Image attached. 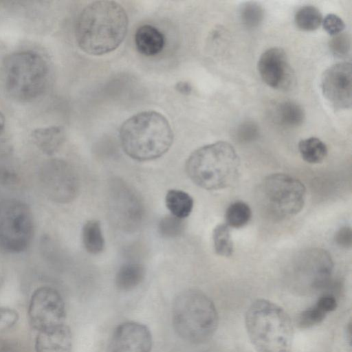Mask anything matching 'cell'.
I'll use <instances>...</instances> for the list:
<instances>
[{
  "label": "cell",
  "mask_w": 352,
  "mask_h": 352,
  "mask_svg": "<svg viewBox=\"0 0 352 352\" xmlns=\"http://www.w3.org/2000/svg\"><path fill=\"white\" fill-rule=\"evenodd\" d=\"M128 24L127 14L120 3L110 0L95 1L87 5L78 17L76 40L87 54L103 55L122 43Z\"/></svg>",
  "instance_id": "obj_1"
},
{
  "label": "cell",
  "mask_w": 352,
  "mask_h": 352,
  "mask_svg": "<svg viewBox=\"0 0 352 352\" xmlns=\"http://www.w3.org/2000/svg\"><path fill=\"white\" fill-rule=\"evenodd\" d=\"M120 139L124 151L130 157L149 161L162 156L169 150L173 142V132L162 114L145 111L123 122Z\"/></svg>",
  "instance_id": "obj_2"
},
{
  "label": "cell",
  "mask_w": 352,
  "mask_h": 352,
  "mask_svg": "<svg viewBox=\"0 0 352 352\" xmlns=\"http://www.w3.org/2000/svg\"><path fill=\"white\" fill-rule=\"evenodd\" d=\"M245 325L258 352H292L294 329L287 313L279 305L258 299L248 307Z\"/></svg>",
  "instance_id": "obj_3"
},
{
  "label": "cell",
  "mask_w": 352,
  "mask_h": 352,
  "mask_svg": "<svg viewBox=\"0 0 352 352\" xmlns=\"http://www.w3.org/2000/svg\"><path fill=\"white\" fill-rule=\"evenodd\" d=\"M240 160L234 147L226 142L201 146L188 157L186 170L198 186L209 190L226 188L239 177Z\"/></svg>",
  "instance_id": "obj_4"
},
{
  "label": "cell",
  "mask_w": 352,
  "mask_h": 352,
  "mask_svg": "<svg viewBox=\"0 0 352 352\" xmlns=\"http://www.w3.org/2000/svg\"><path fill=\"white\" fill-rule=\"evenodd\" d=\"M177 335L188 342L202 344L214 335L219 316L211 299L202 292L188 289L175 298L172 313Z\"/></svg>",
  "instance_id": "obj_5"
},
{
  "label": "cell",
  "mask_w": 352,
  "mask_h": 352,
  "mask_svg": "<svg viewBox=\"0 0 352 352\" xmlns=\"http://www.w3.org/2000/svg\"><path fill=\"white\" fill-rule=\"evenodd\" d=\"M2 80L8 94L21 102L32 101L41 96L50 79L48 63L40 54L24 50L5 58Z\"/></svg>",
  "instance_id": "obj_6"
},
{
  "label": "cell",
  "mask_w": 352,
  "mask_h": 352,
  "mask_svg": "<svg viewBox=\"0 0 352 352\" xmlns=\"http://www.w3.org/2000/svg\"><path fill=\"white\" fill-rule=\"evenodd\" d=\"M258 198L264 209L273 217H293L302 209L306 188L298 179L283 173L266 177L258 188Z\"/></svg>",
  "instance_id": "obj_7"
},
{
  "label": "cell",
  "mask_w": 352,
  "mask_h": 352,
  "mask_svg": "<svg viewBox=\"0 0 352 352\" xmlns=\"http://www.w3.org/2000/svg\"><path fill=\"white\" fill-rule=\"evenodd\" d=\"M34 220L30 207L16 199L0 201V248L9 253H21L30 245Z\"/></svg>",
  "instance_id": "obj_8"
},
{
  "label": "cell",
  "mask_w": 352,
  "mask_h": 352,
  "mask_svg": "<svg viewBox=\"0 0 352 352\" xmlns=\"http://www.w3.org/2000/svg\"><path fill=\"white\" fill-rule=\"evenodd\" d=\"M28 315L30 325L37 332L66 324V310L63 297L56 289L49 286L40 287L32 293Z\"/></svg>",
  "instance_id": "obj_9"
},
{
  "label": "cell",
  "mask_w": 352,
  "mask_h": 352,
  "mask_svg": "<svg viewBox=\"0 0 352 352\" xmlns=\"http://www.w3.org/2000/svg\"><path fill=\"white\" fill-rule=\"evenodd\" d=\"M42 186L53 201L68 203L78 195L80 182L76 170L60 160L50 162L40 173Z\"/></svg>",
  "instance_id": "obj_10"
},
{
  "label": "cell",
  "mask_w": 352,
  "mask_h": 352,
  "mask_svg": "<svg viewBox=\"0 0 352 352\" xmlns=\"http://www.w3.org/2000/svg\"><path fill=\"white\" fill-rule=\"evenodd\" d=\"M351 65L342 62L329 67L321 80L322 93L336 109H349L352 100Z\"/></svg>",
  "instance_id": "obj_11"
},
{
  "label": "cell",
  "mask_w": 352,
  "mask_h": 352,
  "mask_svg": "<svg viewBox=\"0 0 352 352\" xmlns=\"http://www.w3.org/2000/svg\"><path fill=\"white\" fill-rule=\"evenodd\" d=\"M258 70L263 82L274 89H286L292 84L293 72L285 52L280 47L270 48L261 54Z\"/></svg>",
  "instance_id": "obj_12"
},
{
  "label": "cell",
  "mask_w": 352,
  "mask_h": 352,
  "mask_svg": "<svg viewBox=\"0 0 352 352\" xmlns=\"http://www.w3.org/2000/svg\"><path fill=\"white\" fill-rule=\"evenodd\" d=\"M152 335L143 324L130 321L118 325L111 338L108 352H151Z\"/></svg>",
  "instance_id": "obj_13"
},
{
  "label": "cell",
  "mask_w": 352,
  "mask_h": 352,
  "mask_svg": "<svg viewBox=\"0 0 352 352\" xmlns=\"http://www.w3.org/2000/svg\"><path fill=\"white\" fill-rule=\"evenodd\" d=\"M115 184L111 195L113 215L122 228H135L142 220V202L126 185L120 182Z\"/></svg>",
  "instance_id": "obj_14"
},
{
  "label": "cell",
  "mask_w": 352,
  "mask_h": 352,
  "mask_svg": "<svg viewBox=\"0 0 352 352\" xmlns=\"http://www.w3.org/2000/svg\"><path fill=\"white\" fill-rule=\"evenodd\" d=\"M72 345V332L66 324L38 332L34 342L36 352H71Z\"/></svg>",
  "instance_id": "obj_15"
},
{
  "label": "cell",
  "mask_w": 352,
  "mask_h": 352,
  "mask_svg": "<svg viewBox=\"0 0 352 352\" xmlns=\"http://www.w3.org/2000/svg\"><path fill=\"white\" fill-rule=\"evenodd\" d=\"M137 50L146 56L160 54L165 45V36L156 27L145 24L139 27L135 34Z\"/></svg>",
  "instance_id": "obj_16"
},
{
  "label": "cell",
  "mask_w": 352,
  "mask_h": 352,
  "mask_svg": "<svg viewBox=\"0 0 352 352\" xmlns=\"http://www.w3.org/2000/svg\"><path fill=\"white\" fill-rule=\"evenodd\" d=\"M31 138L39 150L50 155L62 146L65 140V131L62 126L37 128L32 131Z\"/></svg>",
  "instance_id": "obj_17"
},
{
  "label": "cell",
  "mask_w": 352,
  "mask_h": 352,
  "mask_svg": "<svg viewBox=\"0 0 352 352\" xmlns=\"http://www.w3.org/2000/svg\"><path fill=\"white\" fill-rule=\"evenodd\" d=\"M145 274L144 267L140 263L124 264L116 273V285L121 291L132 290L143 281Z\"/></svg>",
  "instance_id": "obj_18"
},
{
  "label": "cell",
  "mask_w": 352,
  "mask_h": 352,
  "mask_svg": "<svg viewBox=\"0 0 352 352\" xmlns=\"http://www.w3.org/2000/svg\"><path fill=\"white\" fill-rule=\"evenodd\" d=\"M165 203L171 214L181 219L190 214L194 205L193 199L188 193L177 189L167 192Z\"/></svg>",
  "instance_id": "obj_19"
},
{
  "label": "cell",
  "mask_w": 352,
  "mask_h": 352,
  "mask_svg": "<svg viewBox=\"0 0 352 352\" xmlns=\"http://www.w3.org/2000/svg\"><path fill=\"white\" fill-rule=\"evenodd\" d=\"M82 241L87 252L98 254L102 252L105 243L100 221L93 219L84 224L82 229Z\"/></svg>",
  "instance_id": "obj_20"
},
{
  "label": "cell",
  "mask_w": 352,
  "mask_h": 352,
  "mask_svg": "<svg viewBox=\"0 0 352 352\" xmlns=\"http://www.w3.org/2000/svg\"><path fill=\"white\" fill-rule=\"evenodd\" d=\"M298 151L302 158L309 164L322 162L327 155V147L320 139L311 137L300 141Z\"/></svg>",
  "instance_id": "obj_21"
},
{
  "label": "cell",
  "mask_w": 352,
  "mask_h": 352,
  "mask_svg": "<svg viewBox=\"0 0 352 352\" xmlns=\"http://www.w3.org/2000/svg\"><path fill=\"white\" fill-rule=\"evenodd\" d=\"M276 120L286 126H296L303 122L304 111L297 103L285 101L278 105L275 111Z\"/></svg>",
  "instance_id": "obj_22"
},
{
  "label": "cell",
  "mask_w": 352,
  "mask_h": 352,
  "mask_svg": "<svg viewBox=\"0 0 352 352\" xmlns=\"http://www.w3.org/2000/svg\"><path fill=\"white\" fill-rule=\"evenodd\" d=\"M294 21L299 29L304 31H314L322 23V16L317 8L305 6L298 10Z\"/></svg>",
  "instance_id": "obj_23"
},
{
  "label": "cell",
  "mask_w": 352,
  "mask_h": 352,
  "mask_svg": "<svg viewBox=\"0 0 352 352\" xmlns=\"http://www.w3.org/2000/svg\"><path fill=\"white\" fill-rule=\"evenodd\" d=\"M252 211L245 202L237 201L229 206L226 212V224L230 227L240 228L250 220Z\"/></svg>",
  "instance_id": "obj_24"
},
{
  "label": "cell",
  "mask_w": 352,
  "mask_h": 352,
  "mask_svg": "<svg viewBox=\"0 0 352 352\" xmlns=\"http://www.w3.org/2000/svg\"><path fill=\"white\" fill-rule=\"evenodd\" d=\"M215 252L222 256H230L234 251L229 226L226 223L217 225L212 233Z\"/></svg>",
  "instance_id": "obj_25"
},
{
  "label": "cell",
  "mask_w": 352,
  "mask_h": 352,
  "mask_svg": "<svg viewBox=\"0 0 352 352\" xmlns=\"http://www.w3.org/2000/svg\"><path fill=\"white\" fill-rule=\"evenodd\" d=\"M239 15L243 25L248 29H253L262 23L264 10L258 3L249 1L241 6Z\"/></svg>",
  "instance_id": "obj_26"
},
{
  "label": "cell",
  "mask_w": 352,
  "mask_h": 352,
  "mask_svg": "<svg viewBox=\"0 0 352 352\" xmlns=\"http://www.w3.org/2000/svg\"><path fill=\"white\" fill-rule=\"evenodd\" d=\"M183 219L173 215L163 217L159 223V232L166 238H174L179 236L184 230Z\"/></svg>",
  "instance_id": "obj_27"
},
{
  "label": "cell",
  "mask_w": 352,
  "mask_h": 352,
  "mask_svg": "<svg viewBox=\"0 0 352 352\" xmlns=\"http://www.w3.org/2000/svg\"><path fill=\"white\" fill-rule=\"evenodd\" d=\"M327 314L316 305L302 311L298 319L300 328L307 329L321 323L327 316Z\"/></svg>",
  "instance_id": "obj_28"
},
{
  "label": "cell",
  "mask_w": 352,
  "mask_h": 352,
  "mask_svg": "<svg viewBox=\"0 0 352 352\" xmlns=\"http://www.w3.org/2000/svg\"><path fill=\"white\" fill-rule=\"evenodd\" d=\"M331 52L336 56L342 57L350 51L351 38L346 33H340L333 36L329 43Z\"/></svg>",
  "instance_id": "obj_29"
},
{
  "label": "cell",
  "mask_w": 352,
  "mask_h": 352,
  "mask_svg": "<svg viewBox=\"0 0 352 352\" xmlns=\"http://www.w3.org/2000/svg\"><path fill=\"white\" fill-rule=\"evenodd\" d=\"M258 125L252 121H245L239 124L235 131L236 138L241 142L254 140L258 135Z\"/></svg>",
  "instance_id": "obj_30"
},
{
  "label": "cell",
  "mask_w": 352,
  "mask_h": 352,
  "mask_svg": "<svg viewBox=\"0 0 352 352\" xmlns=\"http://www.w3.org/2000/svg\"><path fill=\"white\" fill-rule=\"evenodd\" d=\"M19 319L16 310L8 307H0V332L14 327Z\"/></svg>",
  "instance_id": "obj_31"
},
{
  "label": "cell",
  "mask_w": 352,
  "mask_h": 352,
  "mask_svg": "<svg viewBox=\"0 0 352 352\" xmlns=\"http://www.w3.org/2000/svg\"><path fill=\"white\" fill-rule=\"evenodd\" d=\"M324 30L330 35H337L344 30L345 24L342 19L336 14H329L322 21Z\"/></svg>",
  "instance_id": "obj_32"
},
{
  "label": "cell",
  "mask_w": 352,
  "mask_h": 352,
  "mask_svg": "<svg viewBox=\"0 0 352 352\" xmlns=\"http://www.w3.org/2000/svg\"><path fill=\"white\" fill-rule=\"evenodd\" d=\"M316 305L328 314L336 309L338 302L333 295L328 294L321 296L316 302Z\"/></svg>",
  "instance_id": "obj_33"
},
{
  "label": "cell",
  "mask_w": 352,
  "mask_h": 352,
  "mask_svg": "<svg viewBox=\"0 0 352 352\" xmlns=\"http://www.w3.org/2000/svg\"><path fill=\"white\" fill-rule=\"evenodd\" d=\"M351 230L349 227L340 228L336 234L335 240L336 243L344 248L351 246Z\"/></svg>",
  "instance_id": "obj_34"
},
{
  "label": "cell",
  "mask_w": 352,
  "mask_h": 352,
  "mask_svg": "<svg viewBox=\"0 0 352 352\" xmlns=\"http://www.w3.org/2000/svg\"><path fill=\"white\" fill-rule=\"evenodd\" d=\"M177 91L182 94H189L192 91V87L188 82L180 81L175 85Z\"/></svg>",
  "instance_id": "obj_35"
},
{
  "label": "cell",
  "mask_w": 352,
  "mask_h": 352,
  "mask_svg": "<svg viewBox=\"0 0 352 352\" xmlns=\"http://www.w3.org/2000/svg\"><path fill=\"white\" fill-rule=\"evenodd\" d=\"M6 119L4 115L0 111V135L3 133L5 128Z\"/></svg>",
  "instance_id": "obj_36"
}]
</instances>
